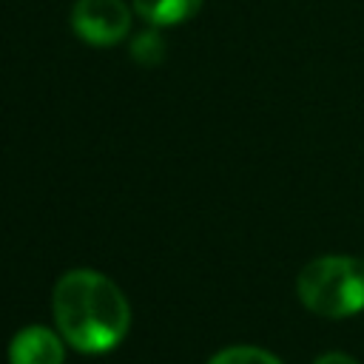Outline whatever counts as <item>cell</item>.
<instances>
[{"label":"cell","mask_w":364,"mask_h":364,"mask_svg":"<svg viewBox=\"0 0 364 364\" xmlns=\"http://www.w3.org/2000/svg\"><path fill=\"white\" fill-rule=\"evenodd\" d=\"M296 293L316 316H355L364 310V262L353 256H318L301 267Z\"/></svg>","instance_id":"2"},{"label":"cell","mask_w":364,"mask_h":364,"mask_svg":"<svg viewBox=\"0 0 364 364\" xmlns=\"http://www.w3.org/2000/svg\"><path fill=\"white\" fill-rule=\"evenodd\" d=\"M208 364H282V361L270 350L250 347V344H233V347H225L216 355H210Z\"/></svg>","instance_id":"6"},{"label":"cell","mask_w":364,"mask_h":364,"mask_svg":"<svg viewBox=\"0 0 364 364\" xmlns=\"http://www.w3.org/2000/svg\"><path fill=\"white\" fill-rule=\"evenodd\" d=\"M9 361L11 364H63L65 341L51 327L28 324L14 333L9 344Z\"/></svg>","instance_id":"4"},{"label":"cell","mask_w":364,"mask_h":364,"mask_svg":"<svg viewBox=\"0 0 364 364\" xmlns=\"http://www.w3.org/2000/svg\"><path fill=\"white\" fill-rule=\"evenodd\" d=\"M313 364H358V361L353 355H347V353H324Z\"/></svg>","instance_id":"8"},{"label":"cell","mask_w":364,"mask_h":364,"mask_svg":"<svg viewBox=\"0 0 364 364\" xmlns=\"http://www.w3.org/2000/svg\"><path fill=\"white\" fill-rule=\"evenodd\" d=\"M202 0H134V9L151 26H176L199 11Z\"/></svg>","instance_id":"5"},{"label":"cell","mask_w":364,"mask_h":364,"mask_svg":"<svg viewBox=\"0 0 364 364\" xmlns=\"http://www.w3.org/2000/svg\"><path fill=\"white\" fill-rule=\"evenodd\" d=\"M131 26L128 6L122 0H77L71 9V28L91 46H114Z\"/></svg>","instance_id":"3"},{"label":"cell","mask_w":364,"mask_h":364,"mask_svg":"<svg viewBox=\"0 0 364 364\" xmlns=\"http://www.w3.org/2000/svg\"><path fill=\"white\" fill-rule=\"evenodd\" d=\"M131 57L139 63V65H156L162 57H165V43H162V37L151 28V31H142V34H136L134 37V43H131Z\"/></svg>","instance_id":"7"},{"label":"cell","mask_w":364,"mask_h":364,"mask_svg":"<svg viewBox=\"0 0 364 364\" xmlns=\"http://www.w3.org/2000/svg\"><path fill=\"white\" fill-rule=\"evenodd\" d=\"M51 313L63 341L85 355L114 350L131 327L125 293L105 273L88 267L68 270L57 279Z\"/></svg>","instance_id":"1"}]
</instances>
